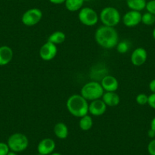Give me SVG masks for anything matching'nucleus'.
<instances>
[{
  "instance_id": "1",
  "label": "nucleus",
  "mask_w": 155,
  "mask_h": 155,
  "mask_svg": "<svg viewBox=\"0 0 155 155\" xmlns=\"http://www.w3.org/2000/svg\"><path fill=\"white\" fill-rule=\"evenodd\" d=\"M95 41L104 49L111 50L116 47L119 43V34L117 31L112 27H99L95 31Z\"/></svg>"
},
{
  "instance_id": "2",
  "label": "nucleus",
  "mask_w": 155,
  "mask_h": 155,
  "mask_svg": "<svg viewBox=\"0 0 155 155\" xmlns=\"http://www.w3.org/2000/svg\"><path fill=\"white\" fill-rule=\"evenodd\" d=\"M89 103L81 94H72L66 101L68 111L74 117L81 118L88 114Z\"/></svg>"
},
{
  "instance_id": "3",
  "label": "nucleus",
  "mask_w": 155,
  "mask_h": 155,
  "mask_svg": "<svg viewBox=\"0 0 155 155\" xmlns=\"http://www.w3.org/2000/svg\"><path fill=\"white\" fill-rule=\"evenodd\" d=\"M104 91L101 83L92 81L84 84L81 89L80 94L87 101H93L95 100L101 99Z\"/></svg>"
},
{
  "instance_id": "4",
  "label": "nucleus",
  "mask_w": 155,
  "mask_h": 155,
  "mask_svg": "<svg viewBox=\"0 0 155 155\" xmlns=\"http://www.w3.org/2000/svg\"><path fill=\"white\" fill-rule=\"evenodd\" d=\"M99 19L103 25L114 28L118 25L121 21V15L118 10L114 7H106L101 10Z\"/></svg>"
},
{
  "instance_id": "5",
  "label": "nucleus",
  "mask_w": 155,
  "mask_h": 155,
  "mask_svg": "<svg viewBox=\"0 0 155 155\" xmlns=\"http://www.w3.org/2000/svg\"><path fill=\"white\" fill-rule=\"evenodd\" d=\"M7 144L9 147L10 150L19 153L28 148L29 145V140L25 134L16 132L10 135Z\"/></svg>"
},
{
  "instance_id": "6",
  "label": "nucleus",
  "mask_w": 155,
  "mask_h": 155,
  "mask_svg": "<svg viewBox=\"0 0 155 155\" xmlns=\"http://www.w3.org/2000/svg\"><path fill=\"white\" fill-rule=\"evenodd\" d=\"M78 17L79 21L82 25L88 27L94 26L99 21V16L96 11L89 7L81 8L79 10Z\"/></svg>"
},
{
  "instance_id": "7",
  "label": "nucleus",
  "mask_w": 155,
  "mask_h": 155,
  "mask_svg": "<svg viewBox=\"0 0 155 155\" xmlns=\"http://www.w3.org/2000/svg\"><path fill=\"white\" fill-rule=\"evenodd\" d=\"M43 18V12L41 9L37 8H30L27 10L21 17L23 25L28 27H32L37 25Z\"/></svg>"
},
{
  "instance_id": "8",
  "label": "nucleus",
  "mask_w": 155,
  "mask_h": 155,
  "mask_svg": "<svg viewBox=\"0 0 155 155\" xmlns=\"http://www.w3.org/2000/svg\"><path fill=\"white\" fill-rule=\"evenodd\" d=\"M57 52L58 49L56 45L47 41L40 49L39 55L44 61H51L56 57Z\"/></svg>"
},
{
  "instance_id": "9",
  "label": "nucleus",
  "mask_w": 155,
  "mask_h": 155,
  "mask_svg": "<svg viewBox=\"0 0 155 155\" xmlns=\"http://www.w3.org/2000/svg\"><path fill=\"white\" fill-rule=\"evenodd\" d=\"M141 13L138 11L131 10L123 16V23L128 28H133L141 23Z\"/></svg>"
},
{
  "instance_id": "10",
  "label": "nucleus",
  "mask_w": 155,
  "mask_h": 155,
  "mask_svg": "<svg viewBox=\"0 0 155 155\" xmlns=\"http://www.w3.org/2000/svg\"><path fill=\"white\" fill-rule=\"evenodd\" d=\"M56 149V142L50 138H46L40 141L37 144V152L44 155H50Z\"/></svg>"
},
{
  "instance_id": "11",
  "label": "nucleus",
  "mask_w": 155,
  "mask_h": 155,
  "mask_svg": "<svg viewBox=\"0 0 155 155\" xmlns=\"http://www.w3.org/2000/svg\"><path fill=\"white\" fill-rule=\"evenodd\" d=\"M147 59V50L143 47L135 49L131 54V62L135 66H141L144 65Z\"/></svg>"
},
{
  "instance_id": "12",
  "label": "nucleus",
  "mask_w": 155,
  "mask_h": 155,
  "mask_svg": "<svg viewBox=\"0 0 155 155\" xmlns=\"http://www.w3.org/2000/svg\"><path fill=\"white\" fill-rule=\"evenodd\" d=\"M101 84L104 92H116L119 88V81L114 76L107 74L102 78Z\"/></svg>"
},
{
  "instance_id": "13",
  "label": "nucleus",
  "mask_w": 155,
  "mask_h": 155,
  "mask_svg": "<svg viewBox=\"0 0 155 155\" xmlns=\"http://www.w3.org/2000/svg\"><path fill=\"white\" fill-rule=\"evenodd\" d=\"M107 106L102 99L91 101L88 107V113L94 116H101L107 111Z\"/></svg>"
},
{
  "instance_id": "14",
  "label": "nucleus",
  "mask_w": 155,
  "mask_h": 155,
  "mask_svg": "<svg viewBox=\"0 0 155 155\" xmlns=\"http://www.w3.org/2000/svg\"><path fill=\"white\" fill-rule=\"evenodd\" d=\"M13 50L8 46L0 47V66L6 65L12 60Z\"/></svg>"
},
{
  "instance_id": "15",
  "label": "nucleus",
  "mask_w": 155,
  "mask_h": 155,
  "mask_svg": "<svg viewBox=\"0 0 155 155\" xmlns=\"http://www.w3.org/2000/svg\"><path fill=\"white\" fill-rule=\"evenodd\" d=\"M101 99L107 107H116L120 103V97L116 92H104Z\"/></svg>"
},
{
  "instance_id": "16",
  "label": "nucleus",
  "mask_w": 155,
  "mask_h": 155,
  "mask_svg": "<svg viewBox=\"0 0 155 155\" xmlns=\"http://www.w3.org/2000/svg\"><path fill=\"white\" fill-rule=\"evenodd\" d=\"M53 132L59 139H65L68 135V126L64 123H57L53 128Z\"/></svg>"
},
{
  "instance_id": "17",
  "label": "nucleus",
  "mask_w": 155,
  "mask_h": 155,
  "mask_svg": "<svg viewBox=\"0 0 155 155\" xmlns=\"http://www.w3.org/2000/svg\"><path fill=\"white\" fill-rule=\"evenodd\" d=\"M65 39H66V37H65V33L62 32V31H57L52 33L49 36L47 41L55 44V45H58V44H61L65 42Z\"/></svg>"
},
{
  "instance_id": "18",
  "label": "nucleus",
  "mask_w": 155,
  "mask_h": 155,
  "mask_svg": "<svg viewBox=\"0 0 155 155\" xmlns=\"http://www.w3.org/2000/svg\"><path fill=\"white\" fill-rule=\"evenodd\" d=\"M146 0H126V5L133 11L141 12L145 8Z\"/></svg>"
},
{
  "instance_id": "19",
  "label": "nucleus",
  "mask_w": 155,
  "mask_h": 155,
  "mask_svg": "<svg viewBox=\"0 0 155 155\" xmlns=\"http://www.w3.org/2000/svg\"><path fill=\"white\" fill-rule=\"evenodd\" d=\"M84 2V0H65V5L67 10L74 12L82 8Z\"/></svg>"
},
{
  "instance_id": "20",
  "label": "nucleus",
  "mask_w": 155,
  "mask_h": 155,
  "mask_svg": "<svg viewBox=\"0 0 155 155\" xmlns=\"http://www.w3.org/2000/svg\"><path fill=\"white\" fill-rule=\"evenodd\" d=\"M78 125H79L80 129L82 131L90 130L92 128V126H93V120H92V117L88 114L82 116V117L80 118Z\"/></svg>"
},
{
  "instance_id": "21",
  "label": "nucleus",
  "mask_w": 155,
  "mask_h": 155,
  "mask_svg": "<svg viewBox=\"0 0 155 155\" xmlns=\"http://www.w3.org/2000/svg\"><path fill=\"white\" fill-rule=\"evenodd\" d=\"M116 51L120 54H125L127 53L130 49V44L127 41H119L116 47Z\"/></svg>"
},
{
  "instance_id": "22",
  "label": "nucleus",
  "mask_w": 155,
  "mask_h": 155,
  "mask_svg": "<svg viewBox=\"0 0 155 155\" xmlns=\"http://www.w3.org/2000/svg\"><path fill=\"white\" fill-rule=\"evenodd\" d=\"M141 23L147 26L153 25L155 23V15L147 12L141 15Z\"/></svg>"
},
{
  "instance_id": "23",
  "label": "nucleus",
  "mask_w": 155,
  "mask_h": 155,
  "mask_svg": "<svg viewBox=\"0 0 155 155\" xmlns=\"http://www.w3.org/2000/svg\"><path fill=\"white\" fill-rule=\"evenodd\" d=\"M135 101L137 104L141 106L146 105L147 104V101H148V96L144 93L138 94L135 97Z\"/></svg>"
},
{
  "instance_id": "24",
  "label": "nucleus",
  "mask_w": 155,
  "mask_h": 155,
  "mask_svg": "<svg viewBox=\"0 0 155 155\" xmlns=\"http://www.w3.org/2000/svg\"><path fill=\"white\" fill-rule=\"evenodd\" d=\"M145 9L147 10V12L155 15V0H150L147 2Z\"/></svg>"
},
{
  "instance_id": "25",
  "label": "nucleus",
  "mask_w": 155,
  "mask_h": 155,
  "mask_svg": "<svg viewBox=\"0 0 155 155\" xmlns=\"http://www.w3.org/2000/svg\"><path fill=\"white\" fill-rule=\"evenodd\" d=\"M10 151L8 144L5 142H0V155H7Z\"/></svg>"
},
{
  "instance_id": "26",
  "label": "nucleus",
  "mask_w": 155,
  "mask_h": 155,
  "mask_svg": "<svg viewBox=\"0 0 155 155\" xmlns=\"http://www.w3.org/2000/svg\"><path fill=\"white\" fill-rule=\"evenodd\" d=\"M147 152L150 155H155V138H153L147 144Z\"/></svg>"
},
{
  "instance_id": "27",
  "label": "nucleus",
  "mask_w": 155,
  "mask_h": 155,
  "mask_svg": "<svg viewBox=\"0 0 155 155\" xmlns=\"http://www.w3.org/2000/svg\"><path fill=\"white\" fill-rule=\"evenodd\" d=\"M147 104L149 105V107L155 110V93H151L150 95H148Z\"/></svg>"
},
{
  "instance_id": "28",
  "label": "nucleus",
  "mask_w": 155,
  "mask_h": 155,
  "mask_svg": "<svg viewBox=\"0 0 155 155\" xmlns=\"http://www.w3.org/2000/svg\"><path fill=\"white\" fill-rule=\"evenodd\" d=\"M148 87L151 93H155V78L150 81Z\"/></svg>"
},
{
  "instance_id": "29",
  "label": "nucleus",
  "mask_w": 155,
  "mask_h": 155,
  "mask_svg": "<svg viewBox=\"0 0 155 155\" xmlns=\"http://www.w3.org/2000/svg\"><path fill=\"white\" fill-rule=\"evenodd\" d=\"M147 136L149 137L150 138H155V132L153 130H152L151 129H149L148 131H147Z\"/></svg>"
},
{
  "instance_id": "30",
  "label": "nucleus",
  "mask_w": 155,
  "mask_h": 155,
  "mask_svg": "<svg viewBox=\"0 0 155 155\" xmlns=\"http://www.w3.org/2000/svg\"><path fill=\"white\" fill-rule=\"evenodd\" d=\"M51 3L55 4V5H59V4L65 3V0H49Z\"/></svg>"
},
{
  "instance_id": "31",
  "label": "nucleus",
  "mask_w": 155,
  "mask_h": 155,
  "mask_svg": "<svg viewBox=\"0 0 155 155\" xmlns=\"http://www.w3.org/2000/svg\"><path fill=\"white\" fill-rule=\"evenodd\" d=\"M150 129H151L152 130H153L155 132V116L153 117V119H152L151 121H150Z\"/></svg>"
},
{
  "instance_id": "32",
  "label": "nucleus",
  "mask_w": 155,
  "mask_h": 155,
  "mask_svg": "<svg viewBox=\"0 0 155 155\" xmlns=\"http://www.w3.org/2000/svg\"><path fill=\"white\" fill-rule=\"evenodd\" d=\"M7 155H18V153H16V152H14V151H12V150H10V151L8 152V153Z\"/></svg>"
},
{
  "instance_id": "33",
  "label": "nucleus",
  "mask_w": 155,
  "mask_h": 155,
  "mask_svg": "<svg viewBox=\"0 0 155 155\" xmlns=\"http://www.w3.org/2000/svg\"><path fill=\"white\" fill-rule=\"evenodd\" d=\"M152 36H153V38L154 39V41H155V28H153V32H152Z\"/></svg>"
},
{
  "instance_id": "34",
  "label": "nucleus",
  "mask_w": 155,
  "mask_h": 155,
  "mask_svg": "<svg viewBox=\"0 0 155 155\" xmlns=\"http://www.w3.org/2000/svg\"><path fill=\"white\" fill-rule=\"evenodd\" d=\"M50 155H62V154L59 153H58V152H53V153H52L51 154H50Z\"/></svg>"
},
{
  "instance_id": "35",
  "label": "nucleus",
  "mask_w": 155,
  "mask_h": 155,
  "mask_svg": "<svg viewBox=\"0 0 155 155\" xmlns=\"http://www.w3.org/2000/svg\"><path fill=\"white\" fill-rule=\"evenodd\" d=\"M88 1H90V0H84V2H88Z\"/></svg>"
},
{
  "instance_id": "36",
  "label": "nucleus",
  "mask_w": 155,
  "mask_h": 155,
  "mask_svg": "<svg viewBox=\"0 0 155 155\" xmlns=\"http://www.w3.org/2000/svg\"><path fill=\"white\" fill-rule=\"evenodd\" d=\"M37 155H44V154H41V153H37Z\"/></svg>"
}]
</instances>
